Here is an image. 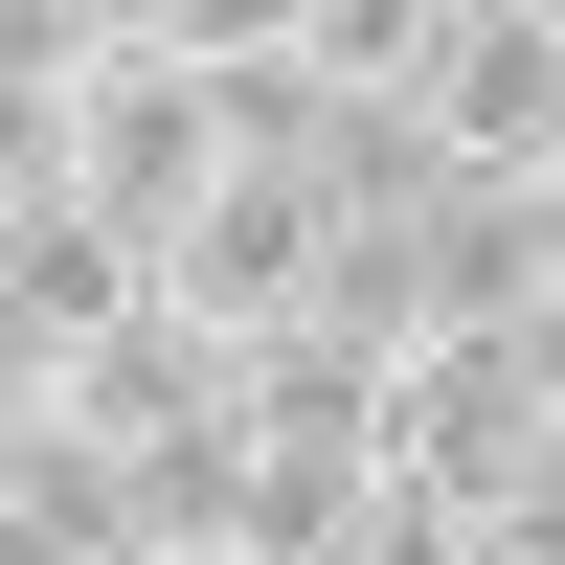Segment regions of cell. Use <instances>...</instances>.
I'll list each match as a JSON object with an SVG mask.
<instances>
[{
	"mask_svg": "<svg viewBox=\"0 0 565 565\" xmlns=\"http://www.w3.org/2000/svg\"><path fill=\"white\" fill-rule=\"evenodd\" d=\"M385 476H430L452 521L565 498V340H407L385 362Z\"/></svg>",
	"mask_w": 565,
	"mask_h": 565,
	"instance_id": "6da1fadb",
	"label": "cell"
},
{
	"mask_svg": "<svg viewBox=\"0 0 565 565\" xmlns=\"http://www.w3.org/2000/svg\"><path fill=\"white\" fill-rule=\"evenodd\" d=\"M45 136H68V204L114 226L136 271H159V226L226 181V114H204V68H181V45H90V68L45 90Z\"/></svg>",
	"mask_w": 565,
	"mask_h": 565,
	"instance_id": "7a4b0ae2",
	"label": "cell"
},
{
	"mask_svg": "<svg viewBox=\"0 0 565 565\" xmlns=\"http://www.w3.org/2000/svg\"><path fill=\"white\" fill-rule=\"evenodd\" d=\"M407 159L430 181H565V0H452L407 68Z\"/></svg>",
	"mask_w": 565,
	"mask_h": 565,
	"instance_id": "3957f363",
	"label": "cell"
},
{
	"mask_svg": "<svg viewBox=\"0 0 565 565\" xmlns=\"http://www.w3.org/2000/svg\"><path fill=\"white\" fill-rule=\"evenodd\" d=\"M407 340H565V181H430L407 204Z\"/></svg>",
	"mask_w": 565,
	"mask_h": 565,
	"instance_id": "277c9868",
	"label": "cell"
},
{
	"mask_svg": "<svg viewBox=\"0 0 565 565\" xmlns=\"http://www.w3.org/2000/svg\"><path fill=\"white\" fill-rule=\"evenodd\" d=\"M136 295H159L181 340H271V317L317 295V204H295V181H249V159H226L204 204L159 226V271H136Z\"/></svg>",
	"mask_w": 565,
	"mask_h": 565,
	"instance_id": "5b68a950",
	"label": "cell"
},
{
	"mask_svg": "<svg viewBox=\"0 0 565 565\" xmlns=\"http://www.w3.org/2000/svg\"><path fill=\"white\" fill-rule=\"evenodd\" d=\"M226 452H317V476H362V452H385V362L317 340V317L226 340Z\"/></svg>",
	"mask_w": 565,
	"mask_h": 565,
	"instance_id": "8992f818",
	"label": "cell"
},
{
	"mask_svg": "<svg viewBox=\"0 0 565 565\" xmlns=\"http://www.w3.org/2000/svg\"><path fill=\"white\" fill-rule=\"evenodd\" d=\"M114 295H136V249H114L90 204H0V317H23L45 362H68V340H90Z\"/></svg>",
	"mask_w": 565,
	"mask_h": 565,
	"instance_id": "52a82bcc",
	"label": "cell"
},
{
	"mask_svg": "<svg viewBox=\"0 0 565 565\" xmlns=\"http://www.w3.org/2000/svg\"><path fill=\"white\" fill-rule=\"evenodd\" d=\"M430 23H452V0H295V68H317V114H407Z\"/></svg>",
	"mask_w": 565,
	"mask_h": 565,
	"instance_id": "ba28073f",
	"label": "cell"
},
{
	"mask_svg": "<svg viewBox=\"0 0 565 565\" xmlns=\"http://www.w3.org/2000/svg\"><path fill=\"white\" fill-rule=\"evenodd\" d=\"M340 498H362V476H317V452H226L204 565H340Z\"/></svg>",
	"mask_w": 565,
	"mask_h": 565,
	"instance_id": "9c48e42d",
	"label": "cell"
},
{
	"mask_svg": "<svg viewBox=\"0 0 565 565\" xmlns=\"http://www.w3.org/2000/svg\"><path fill=\"white\" fill-rule=\"evenodd\" d=\"M340 565H476V521H452L430 476H385V452H362V498H340Z\"/></svg>",
	"mask_w": 565,
	"mask_h": 565,
	"instance_id": "30bf717a",
	"label": "cell"
},
{
	"mask_svg": "<svg viewBox=\"0 0 565 565\" xmlns=\"http://www.w3.org/2000/svg\"><path fill=\"white\" fill-rule=\"evenodd\" d=\"M0 204H68V136H45V90H0Z\"/></svg>",
	"mask_w": 565,
	"mask_h": 565,
	"instance_id": "8fae6325",
	"label": "cell"
},
{
	"mask_svg": "<svg viewBox=\"0 0 565 565\" xmlns=\"http://www.w3.org/2000/svg\"><path fill=\"white\" fill-rule=\"evenodd\" d=\"M90 565H136V543H90Z\"/></svg>",
	"mask_w": 565,
	"mask_h": 565,
	"instance_id": "7c38bea8",
	"label": "cell"
}]
</instances>
